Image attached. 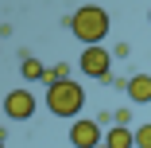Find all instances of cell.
Wrapping results in <instances>:
<instances>
[{
  "instance_id": "1",
  "label": "cell",
  "mask_w": 151,
  "mask_h": 148,
  "mask_svg": "<svg viewBox=\"0 0 151 148\" xmlns=\"http://www.w3.org/2000/svg\"><path fill=\"white\" fill-rule=\"evenodd\" d=\"M70 31L81 39V47H93V43H105V35L112 31V23H109V12L105 8H97V4H85V8H78L70 20Z\"/></svg>"
},
{
  "instance_id": "2",
  "label": "cell",
  "mask_w": 151,
  "mask_h": 148,
  "mask_svg": "<svg viewBox=\"0 0 151 148\" xmlns=\"http://www.w3.org/2000/svg\"><path fill=\"white\" fill-rule=\"evenodd\" d=\"M47 109L54 113V117H66V121H78V113L85 109V90L74 82V78H66V82H54V86H47Z\"/></svg>"
},
{
  "instance_id": "3",
  "label": "cell",
  "mask_w": 151,
  "mask_h": 148,
  "mask_svg": "<svg viewBox=\"0 0 151 148\" xmlns=\"http://www.w3.org/2000/svg\"><path fill=\"white\" fill-rule=\"evenodd\" d=\"M109 63H112V51H105L101 43H93V47H85L81 51V58H78V70L85 74V78H109Z\"/></svg>"
},
{
  "instance_id": "4",
  "label": "cell",
  "mask_w": 151,
  "mask_h": 148,
  "mask_svg": "<svg viewBox=\"0 0 151 148\" xmlns=\"http://www.w3.org/2000/svg\"><path fill=\"white\" fill-rule=\"evenodd\" d=\"M4 117L8 121H31L35 117V94L27 86L23 90H8L4 94Z\"/></svg>"
},
{
  "instance_id": "5",
  "label": "cell",
  "mask_w": 151,
  "mask_h": 148,
  "mask_svg": "<svg viewBox=\"0 0 151 148\" xmlns=\"http://www.w3.org/2000/svg\"><path fill=\"white\" fill-rule=\"evenodd\" d=\"M70 144H74V148H101V144H105L101 125L89 121V117H78V121L70 125Z\"/></svg>"
},
{
  "instance_id": "6",
  "label": "cell",
  "mask_w": 151,
  "mask_h": 148,
  "mask_svg": "<svg viewBox=\"0 0 151 148\" xmlns=\"http://www.w3.org/2000/svg\"><path fill=\"white\" fill-rule=\"evenodd\" d=\"M124 94H128L136 105H151V74H132L128 86H124Z\"/></svg>"
},
{
  "instance_id": "7",
  "label": "cell",
  "mask_w": 151,
  "mask_h": 148,
  "mask_svg": "<svg viewBox=\"0 0 151 148\" xmlns=\"http://www.w3.org/2000/svg\"><path fill=\"white\" fill-rule=\"evenodd\" d=\"M105 144H109V148H136V129H128V125H112V129L105 133Z\"/></svg>"
},
{
  "instance_id": "8",
  "label": "cell",
  "mask_w": 151,
  "mask_h": 148,
  "mask_svg": "<svg viewBox=\"0 0 151 148\" xmlns=\"http://www.w3.org/2000/svg\"><path fill=\"white\" fill-rule=\"evenodd\" d=\"M19 74H23V82H47V66L39 63V58H31V55H23Z\"/></svg>"
},
{
  "instance_id": "9",
  "label": "cell",
  "mask_w": 151,
  "mask_h": 148,
  "mask_svg": "<svg viewBox=\"0 0 151 148\" xmlns=\"http://www.w3.org/2000/svg\"><path fill=\"white\" fill-rule=\"evenodd\" d=\"M66 78H70V66H66V63L47 66V86H54V82H66Z\"/></svg>"
},
{
  "instance_id": "10",
  "label": "cell",
  "mask_w": 151,
  "mask_h": 148,
  "mask_svg": "<svg viewBox=\"0 0 151 148\" xmlns=\"http://www.w3.org/2000/svg\"><path fill=\"white\" fill-rule=\"evenodd\" d=\"M136 148H151V125H139L136 129Z\"/></svg>"
},
{
  "instance_id": "11",
  "label": "cell",
  "mask_w": 151,
  "mask_h": 148,
  "mask_svg": "<svg viewBox=\"0 0 151 148\" xmlns=\"http://www.w3.org/2000/svg\"><path fill=\"white\" fill-rule=\"evenodd\" d=\"M101 148H109V144H101Z\"/></svg>"
}]
</instances>
